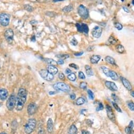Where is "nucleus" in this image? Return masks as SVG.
<instances>
[{"label":"nucleus","mask_w":134,"mask_h":134,"mask_svg":"<svg viewBox=\"0 0 134 134\" xmlns=\"http://www.w3.org/2000/svg\"><path fill=\"white\" fill-rule=\"evenodd\" d=\"M27 98V91L23 88H20L16 97L15 108L18 111H21L25 104Z\"/></svg>","instance_id":"f257e3e1"},{"label":"nucleus","mask_w":134,"mask_h":134,"mask_svg":"<svg viewBox=\"0 0 134 134\" xmlns=\"http://www.w3.org/2000/svg\"><path fill=\"white\" fill-rule=\"evenodd\" d=\"M58 64H60V65L64 64V61H63V59H59V60H58Z\"/></svg>","instance_id":"a18cd8bd"},{"label":"nucleus","mask_w":134,"mask_h":134,"mask_svg":"<svg viewBox=\"0 0 134 134\" xmlns=\"http://www.w3.org/2000/svg\"><path fill=\"white\" fill-rule=\"evenodd\" d=\"M105 85L107 87V88L109 89V90L111 91H116L118 90V87L116 86V85L114 82H111V81H106Z\"/></svg>","instance_id":"4468645a"},{"label":"nucleus","mask_w":134,"mask_h":134,"mask_svg":"<svg viewBox=\"0 0 134 134\" xmlns=\"http://www.w3.org/2000/svg\"><path fill=\"white\" fill-rule=\"evenodd\" d=\"M76 97V95L75 94V93H71V94L70 95V99H72V100H74V99H75Z\"/></svg>","instance_id":"49530a36"},{"label":"nucleus","mask_w":134,"mask_h":134,"mask_svg":"<svg viewBox=\"0 0 134 134\" xmlns=\"http://www.w3.org/2000/svg\"><path fill=\"white\" fill-rule=\"evenodd\" d=\"M102 69L106 76L111 78L112 80H115V81L118 79V76L116 72L110 70L106 66H102Z\"/></svg>","instance_id":"20e7f679"},{"label":"nucleus","mask_w":134,"mask_h":134,"mask_svg":"<svg viewBox=\"0 0 134 134\" xmlns=\"http://www.w3.org/2000/svg\"><path fill=\"white\" fill-rule=\"evenodd\" d=\"M47 70L53 75L57 74L58 72V69L57 67L55 66V65H49L48 66Z\"/></svg>","instance_id":"a211bd4d"},{"label":"nucleus","mask_w":134,"mask_h":134,"mask_svg":"<svg viewBox=\"0 0 134 134\" xmlns=\"http://www.w3.org/2000/svg\"><path fill=\"white\" fill-rule=\"evenodd\" d=\"M4 36L6 41L9 43L11 44L13 42L14 32H13V31L12 29H9L7 30H6L4 33Z\"/></svg>","instance_id":"1a4fd4ad"},{"label":"nucleus","mask_w":134,"mask_h":134,"mask_svg":"<svg viewBox=\"0 0 134 134\" xmlns=\"http://www.w3.org/2000/svg\"><path fill=\"white\" fill-rule=\"evenodd\" d=\"M128 126L129 127H130V128H131L133 129V127H134V124H133V123L132 121H130V123H129V125H128Z\"/></svg>","instance_id":"de8ad7c7"},{"label":"nucleus","mask_w":134,"mask_h":134,"mask_svg":"<svg viewBox=\"0 0 134 134\" xmlns=\"http://www.w3.org/2000/svg\"><path fill=\"white\" fill-rule=\"evenodd\" d=\"M65 73L66 74H70V73H71V70L69 68H67L65 70Z\"/></svg>","instance_id":"09e8293b"},{"label":"nucleus","mask_w":134,"mask_h":134,"mask_svg":"<svg viewBox=\"0 0 134 134\" xmlns=\"http://www.w3.org/2000/svg\"><path fill=\"white\" fill-rule=\"evenodd\" d=\"M16 98L14 94H11L6 102V107L9 110L12 111L16 106Z\"/></svg>","instance_id":"39448f33"},{"label":"nucleus","mask_w":134,"mask_h":134,"mask_svg":"<svg viewBox=\"0 0 134 134\" xmlns=\"http://www.w3.org/2000/svg\"><path fill=\"white\" fill-rule=\"evenodd\" d=\"M103 29L99 26H96L92 30V35L95 38H99L102 36Z\"/></svg>","instance_id":"f8f14e48"},{"label":"nucleus","mask_w":134,"mask_h":134,"mask_svg":"<svg viewBox=\"0 0 134 134\" xmlns=\"http://www.w3.org/2000/svg\"><path fill=\"white\" fill-rule=\"evenodd\" d=\"M31 41L33 42H35L36 41V38H35V36H33L32 39H31Z\"/></svg>","instance_id":"603ef678"},{"label":"nucleus","mask_w":134,"mask_h":134,"mask_svg":"<svg viewBox=\"0 0 134 134\" xmlns=\"http://www.w3.org/2000/svg\"><path fill=\"white\" fill-rule=\"evenodd\" d=\"M38 134H45V131L43 127L42 126H40L38 128Z\"/></svg>","instance_id":"2f4dec72"},{"label":"nucleus","mask_w":134,"mask_h":134,"mask_svg":"<svg viewBox=\"0 0 134 134\" xmlns=\"http://www.w3.org/2000/svg\"><path fill=\"white\" fill-rule=\"evenodd\" d=\"M57 57H59L60 59L63 60V59H68V58H69V55L64 54V55H61L57 56Z\"/></svg>","instance_id":"c9c22d12"},{"label":"nucleus","mask_w":134,"mask_h":134,"mask_svg":"<svg viewBox=\"0 0 134 134\" xmlns=\"http://www.w3.org/2000/svg\"><path fill=\"white\" fill-rule=\"evenodd\" d=\"M9 95L8 91L5 88H0V99L5 100L8 98Z\"/></svg>","instance_id":"dca6fc26"},{"label":"nucleus","mask_w":134,"mask_h":134,"mask_svg":"<svg viewBox=\"0 0 134 134\" xmlns=\"http://www.w3.org/2000/svg\"><path fill=\"white\" fill-rule=\"evenodd\" d=\"M73 9V6L71 4H70L68 6H66L63 9V11L66 13V12H70L71 11H72Z\"/></svg>","instance_id":"a878e982"},{"label":"nucleus","mask_w":134,"mask_h":134,"mask_svg":"<svg viewBox=\"0 0 134 134\" xmlns=\"http://www.w3.org/2000/svg\"><path fill=\"white\" fill-rule=\"evenodd\" d=\"M69 66L70 67H72V68H73L75 69H77V70L78 69V65L77 64H75V63H71V64H69Z\"/></svg>","instance_id":"a19ab883"},{"label":"nucleus","mask_w":134,"mask_h":134,"mask_svg":"<svg viewBox=\"0 0 134 134\" xmlns=\"http://www.w3.org/2000/svg\"><path fill=\"white\" fill-rule=\"evenodd\" d=\"M108 42L112 45H115L117 43V41L114 37L111 36L108 39Z\"/></svg>","instance_id":"cd10ccee"},{"label":"nucleus","mask_w":134,"mask_h":134,"mask_svg":"<svg viewBox=\"0 0 134 134\" xmlns=\"http://www.w3.org/2000/svg\"><path fill=\"white\" fill-rule=\"evenodd\" d=\"M104 109V105L102 103H98V106L96 108V111H99L100 110H102Z\"/></svg>","instance_id":"72a5a7b5"},{"label":"nucleus","mask_w":134,"mask_h":134,"mask_svg":"<svg viewBox=\"0 0 134 134\" xmlns=\"http://www.w3.org/2000/svg\"><path fill=\"white\" fill-rule=\"evenodd\" d=\"M126 134H134V130L129 126H127L125 129Z\"/></svg>","instance_id":"c85d7f7f"},{"label":"nucleus","mask_w":134,"mask_h":134,"mask_svg":"<svg viewBox=\"0 0 134 134\" xmlns=\"http://www.w3.org/2000/svg\"><path fill=\"white\" fill-rule=\"evenodd\" d=\"M59 78L61 80H64L65 79L64 75L63 73H60L59 74Z\"/></svg>","instance_id":"79ce46f5"},{"label":"nucleus","mask_w":134,"mask_h":134,"mask_svg":"<svg viewBox=\"0 0 134 134\" xmlns=\"http://www.w3.org/2000/svg\"><path fill=\"white\" fill-rule=\"evenodd\" d=\"M39 74L44 80L48 81H52L54 78V76L50 73L48 70L44 69L40 70L39 71Z\"/></svg>","instance_id":"6e6552de"},{"label":"nucleus","mask_w":134,"mask_h":134,"mask_svg":"<svg viewBox=\"0 0 134 134\" xmlns=\"http://www.w3.org/2000/svg\"><path fill=\"white\" fill-rule=\"evenodd\" d=\"M78 130L75 125H72L69 129L68 134H77Z\"/></svg>","instance_id":"4be33fe9"},{"label":"nucleus","mask_w":134,"mask_h":134,"mask_svg":"<svg viewBox=\"0 0 134 134\" xmlns=\"http://www.w3.org/2000/svg\"><path fill=\"white\" fill-rule=\"evenodd\" d=\"M0 134H7V133H6L5 132H1Z\"/></svg>","instance_id":"13d9d810"},{"label":"nucleus","mask_w":134,"mask_h":134,"mask_svg":"<svg viewBox=\"0 0 134 134\" xmlns=\"http://www.w3.org/2000/svg\"><path fill=\"white\" fill-rule=\"evenodd\" d=\"M79 15L83 19H87L89 17V11L83 5H80L78 9Z\"/></svg>","instance_id":"423d86ee"},{"label":"nucleus","mask_w":134,"mask_h":134,"mask_svg":"<svg viewBox=\"0 0 134 134\" xmlns=\"http://www.w3.org/2000/svg\"><path fill=\"white\" fill-rule=\"evenodd\" d=\"M79 78L81 79H85L86 77L84 75V73L82 71H79Z\"/></svg>","instance_id":"58836bf2"},{"label":"nucleus","mask_w":134,"mask_h":134,"mask_svg":"<svg viewBox=\"0 0 134 134\" xmlns=\"http://www.w3.org/2000/svg\"><path fill=\"white\" fill-rule=\"evenodd\" d=\"M65 1V0H53V2H60V1Z\"/></svg>","instance_id":"4d7b16f0"},{"label":"nucleus","mask_w":134,"mask_h":134,"mask_svg":"<svg viewBox=\"0 0 134 134\" xmlns=\"http://www.w3.org/2000/svg\"><path fill=\"white\" fill-rule=\"evenodd\" d=\"M120 79H121V81H122L124 86L127 90L130 91L132 89L131 85L130 82L128 81V80H127V79H126L124 77H121L120 78Z\"/></svg>","instance_id":"2eb2a0df"},{"label":"nucleus","mask_w":134,"mask_h":134,"mask_svg":"<svg viewBox=\"0 0 134 134\" xmlns=\"http://www.w3.org/2000/svg\"><path fill=\"white\" fill-rule=\"evenodd\" d=\"M24 9L28 12H32L33 10L32 6H31V5H30L29 4H26L24 5Z\"/></svg>","instance_id":"7c9ffc66"},{"label":"nucleus","mask_w":134,"mask_h":134,"mask_svg":"<svg viewBox=\"0 0 134 134\" xmlns=\"http://www.w3.org/2000/svg\"><path fill=\"white\" fill-rule=\"evenodd\" d=\"M116 50L119 53H123L125 51L124 46L121 44H118L116 46Z\"/></svg>","instance_id":"b1692460"},{"label":"nucleus","mask_w":134,"mask_h":134,"mask_svg":"<svg viewBox=\"0 0 134 134\" xmlns=\"http://www.w3.org/2000/svg\"><path fill=\"white\" fill-rule=\"evenodd\" d=\"M38 107L37 105L35 103H30L28 106V113L29 115H33L37 112Z\"/></svg>","instance_id":"ddd939ff"},{"label":"nucleus","mask_w":134,"mask_h":134,"mask_svg":"<svg viewBox=\"0 0 134 134\" xmlns=\"http://www.w3.org/2000/svg\"><path fill=\"white\" fill-rule=\"evenodd\" d=\"M83 54V52L82 51V52H78V53H74V55L75 56L79 57V56H82Z\"/></svg>","instance_id":"c03bdc74"},{"label":"nucleus","mask_w":134,"mask_h":134,"mask_svg":"<svg viewBox=\"0 0 134 134\" xmlns=\"http://www.w3.org/2000/svg\"><path fill=\"white\" fill-rule=\"evenodd\" d=\"M71 44L73 45H74V46H76L78 44V41H77V40L75 39V38H73L72 39V40L71 41Z\"/></svg>","instance_id":"ea45409f"},{"label":"nucleus","mask_w":134,"mask_h":134,"mask_svg":"<svg viewBox=\"0 0 134 134\" xmlns=\"http://www.w3.org/2000/svg\"><path fill=\"white\" fill-rule=\"evenodd\" d=\"M46 128H47V131L49 133L53 132V129H54V126H53V123L51 118H49L48 120Z\"/></svg>","instance_id":"f3484780"},{"label":"nucleus","mask_w":134,"mask_h":134,"mask_svg":"<svg viewBox=\"0 0 134 134\" xmlns=\"http://www.w3.org/2000/svg\"><path fill=\"white\" fill-rule=\"evenodd\" d=\"M85 69L87 75L88 76H92L93 75V72L92 71V70L91 68V66L89 65H86L85 66Z\"/></svg>","instance_id":"412c9836"},{"label":"nucleus","mask_w":134,"mask_h":134,"mask_svg":"<svg viewBox=\"0 0 134 134\" xmlns=\"http://www.w3.org/2000/svg\"><path fill=\"white\" fill-rule=\"evenodd\" d=\"M87 92H88V95L89 99L91 100H93V99H94L95 98V95H94V93H93V92L91 90L88 89V91H87Z\"/></svg>","instance_id":"c756f323"},{"label":"nucleus","mask_w":134,"mask_h":134,"mask_svg":"<svg viewBox=\"0 0 134 134\" xmlns=\"http://www.w3.org/2000/svg\"><path fill=\"white\" fill-rule=\"evenodd\" d=\"M127 105H128V107L129 109L134 111V103L133 102H128V103H127Z\"/></svg>","instance_id":"473e14b6"},{"label":"nucleus","mask_w":134,"mask_h":134,"mask_svg":"<svg viewBox=\"0 0 134 134\" xmlns=\"http://www.w3.org/2000/svg\"><path fill=\"white\" fill-rule=\"evenodd\" d=\"M80 88L82 89H86L87 87V84L86 82H82L80 84Z\"/></svg>","instance_id":"e433bc0d"},{"label":"nucleus","mask_w":134,"mask_h":134,"mask_svg":"<svg viewBox=\"0 0 134 134\" xmlns=\"http://www.w3.org/2000/svg\"><path fill=\"white\" fill-rule=\"evenodd\" d=\"M132 3L134 5V0H132Z\"/></svg>","instance_id":"bf43d9fd"},{"label":"nucleus","mask_w":134,"mask_h":134,"mask_svg":"<svg viewBox=\"0 0 134 134\" xmlns=\"http://www.w3.org/2000/svg\"><path fill=\"white\" fill-rule=\"evenodd\" d=\"M55 92H54V91H50V92H49V95H54V94H55Z\"/></svg>","instance_id":"5fc2aeb1"},{"label":"nucleus","mask_w":134,"mask_h":134,"mask_svg":"<svg viewBox=\"0 0 134 134\" xmlns=\"http://www.w3.org/2000/svg\"><path fill=\"white\" fill-rule=\"evenodd\" d=\"M68 79L71 81H75L76 80V76L74 73H71L68 76Z\"/></svg>","instance_id":"bb28decb"},{"label":"nucleus","mask_w":134,"mask_h":134,"mask_svg":"<svg viewBox=\"0 0 134 134\" xmlns=\"http://www.w3.org/2000/svg\"><path fill=\"white\" fill-rule=\"evenodd\" d=\"M105 60H106V61L109 64H110L112 65L115 64V61L114 59L112 58L111 57H110V56L106 57Z\"/></svg>","instance_id":"5701e85b"},{"label":"nucleus","mask_w":134,"mask_h":134,"mask_svg":"<svg viewBox=\"0 0 134 134\" xmlns=\"http://www.w3.org/2000/svg\"><path fill=\"white\" fill-rule=\"evenodd\" d=\"M112 99H113V100H114L115 102H117L118 101V97L115 94H114V93H112Z\"/></svg>","instance_id":"37998d69"},{"label":"nucleus","mask_w":134,"mask_h":134,"mask_svg":"<svg viewBox=\"0 0 134 134\" xmlns=\"http://www.w3.org/2000/svg\"><path fill=\"white\" fill-rule=\"evenodd\" d=\"M115 28L117 29H118V30H121L123 29V25L120 23H115Z\"/></svg>","instance_id":"4c0bfd02"},{"label":"nucleus","mask_w":134,"mask_h":134,"mask_svg":"<svg viewBox=\"0 0 134 134\" xmlns=\"http://www.w3.org/2000/svg\"><path fill=\"white\" fill-rule=\"evenodd\" d=\"M43 61L45 62L46 63L51 65H56L58 64V63L52 59H49V58H43Z\"/></svg>","instance_id":"aec40b11"},{"label":"nucleus","mask_w":134,"mask_h":134,"mask_svg":"<svg viewBox=\"0 0 134 134\" xmlns=\"http://www.w3.org/2000/svg\"><path fill=\"white\" fill-rule=\"evenodd\" d=\"M106 111H107V115L109 119H110L112 122H115V116L114 114V112H113L111 107L107 105L106 106Z\"/></svg>","instance_id":"9b49d317"},{"label":"nucleus","mask_w":134,"mask_h":134,"mask_svg":"<svg viewBox=\"0 0 134 134\" xmlns=\"http://www.w3.org/2000/svg\"><path fill=\"white\" fill-rule=\"evenodd\" d=\"M85 103V100L82 97H79L78 98L76 102V104L77 106H81L83 104H84Z\"/></svg>","instance_id":"393cba45"},{"label":"nucleus","mask_w":134,"mask_h":134,"mask_svg":"<svg viewBox=\"0 0 134 134\" xmlns=\"http://www.w3.org/2000/svg\"><path fill=\"white\" fill-rule=\"evenodd\" d=\"M112 105H113V107H114V108H115V109L118 111V112H122V110H121V109H120V107L118 106V105L116 104V103H112Z\"/></svg>","instance_id":"f704fd0d"},{"label":"nucleus","mask_w":134,"mask_h":134,"mask_svg":"<svg viewBox=\"0 0 134 134\" xmlns=\"http://www.w3.org/2000/svg\"><path fill=\"white\" fill-rule=\"evenodd\" d=\"M31 23L32 24V25H35V24H36L38 23V22L37 21H36V20H33V21H32L31 22Z\"/></svg>","instance_id":"3c124183"},{"label":"nucleus","mask_w":134,"mask_h":134,"mask_svg":"<svg viewBox=\"0 0 134 134\" xmlns=\"http://www.w3.org/2000/svg\"><path fill=\"white\" fill-rule=\"evenodd\" d=\"M76 27L77 28L78 31L79 32L81 33H85L86 34H88L89 32V27L87 25V24L85 23H82L79 24V23H77L76 24Z\"/></svg>","instance_id":"9d476101"},{"label":"nucleus","mask_w":134,"mask_h":134,"mask_svg":"<svg viewBox=\"0 0 134 134\" xmlns=\"http://www.w3.org/2000/svg\"><path fill=\"white\" fill-rule=\"evenodd\" d=\"M123 9L125 10V11H126V12H129V10L128 9H127V8H126L125 7H123Z\"/></svg>","instance_id":"864d4df0"},{"label":"nucleus","mask_w":134,"mask_h":134,"mask_svg":"<svg viewBox=\"0 0 134 134\" xmlns=\"http://www.w3.org/2000/svg\"><path fill=\"white\" fill-rule=\"evenodd\" d=\"M102 57L99 55H93L90 58V62L92 64H97L101 59Z\"/></svg>","instance_id":"6ab92c4d"},{"label":"nucleus","mask_w":134,"mask_h":134,"mask_svg":"<svg viewBox=\"0 0 134 134\" xmlns=\"http://www.w3.org/2000/svg\"><path fill=\"white\" fill-rule=\"evenodd\" d=\"M81 134H90V133L89 131H88L84 130H82V131Z\"/></svg>","instance_id":"8fccbe9b"},{"label":"nucleus","mask_w":134,"mask_h":134,"mask_svg":"<svg viewBox=\"0 0 134 134\" xmlns=\"http://www.w3.org/2000/svg\"><path fill=\"white\" fill-rule=\"evenodd\" d=\"M37 126V121L35 118L29 119L24 126V131L26 134H31L35 130Z\"/></svg>","instance_id":"f03ea898"},{"label":"nucleus","mask_w":134,"mask_h":134,"mask_svg":"<svg viewBox=\"0 0 134 134\" xmlns=\"http://www.w3.org/2000/svg\"><path fill=\"white\" fill-rule=\"evenodd\" d=\"M130 95H131V96L132 97L134 98V91H131V92H130Z\"/></svg>","instance_id":"6e6d98bb"},{"label":"nucleus","mask_w":134,"mask_h":134,"mask_svg":"<svg viewBox=\"0 0 134 134\" xmlns=\"http://www.w3.org/2000/svg\"><path fill=\"white\" fill-rule=\"evenodd\" d=\"M10 15L8 13H3L0 14V24L3 26H7L9 24Z\"/></svg>","instance_id":"0eeeda50"},{"label":"nucleus","mask_w":134,"mask_h":134,"mask_svg":"<svg viewBox=\"0 0 134 134\" xmlns=\"http://www.w3.org/2000/svg\"><path fill=\"white\" fill-rule=\"evenodd\" d=\"M53 88L55 90L61 91L64 92H68L70 91V87L65 83L62 82H59L56 83L53 86Z\"/></svg>","instance_id":"7ed1b4c3"}]
</instances>
